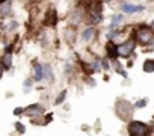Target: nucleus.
<instances>
[{
  "instance_id": "nucleus-1",
  "label": "nucleus",
  "mask_w": 154,
  "mask_h": 136,
  "mask_svg": "<svg viewBox=\"0 0 154 136\" xmlns=\"http://www.w3.org/2000/svg\"><path fill=\"white\" fill-rule=\"evenodd\" d=\"M131 35L134 36L136 42L143 47L154 44V27H151L149 24H145V23L137 24Z\"/></svg>"
},
{
  "instance_id": "nucleus-2",
  "label": "nucleus",
  "mask_w": 154,
  "mask_h": 136,
  "mask_svg": "<svg viewBox=\"0 0 154 136\" xmlns=\"http://www.w3.org/2000/svg\"><path fill=\"white\" fill-rule=\"evenodd\" d=\"M134 110H136V109H134L133 103L128 101V100H125V98H118V100L115 101V113H116V116H118L121 121H124V122H128V121L133 119Z\"/></svg>"
},
{
  "instance_id": "nucleus-3",
  "label": "nucleus",
  "mask_w": 154,
  "mask_h": 136,
  "mask_svg": "<svg viewBox=\"0 0 154 136\" xmlns=\"http://www.w3.org/2000/svg\"><path fill=\"white\" fill-rule=\"evenodd\" d=\"M127 133L128 136H151V127L143 121L131 119L127 122Z\"/></svg>"
},
{
  "instance_id": "nucleus-4",
  "label": "nucleus",
  "mask_w": 154,
  "mask_h": 136,
  "mask_svg": "<svg viewBox=\"0 0 154 136\" xmlns=\"http://www.w3.org/2000/svg\"><path fill=\"white\" fill-rule=\"evenodd\" d=\"M136 45H137V42H136L134 36L131 35L128 39H125L124 42H121V44L116 45V48H118V57H125V59H128V57L131 56V53H134Z\"/></svg>"
},
{
  "instance_id": "nucleus-5",
  "label": "nucleus",
  "mask_w": 154,
  "mask_h": 136,
  "mask_svg": "<svg viewBox=\"0 0 154 136\" xmlns=\"http://www.w3.org/2000/svg\"><path fill=\"white\" fill-rule=\"evenodd\" d=\"M45 112V107L41 104V103H30L27 104L26 107H23V115L24 116H29V118H33V116H38V115H44Z\"/></svg>"
},
{
  "instance_id": "nucleus-6",
  "label": "nucleus",
  "mask_w": 154,
  "mask_h": 136,
  "mask_svg": "<svg viewBox=\"0 0 154 136\" xmlns=\"http://www.w3.org/2000/svg\"><path fill=\"white\" fill-rule=\"evenodd\" d=\"M119 9H121V12L122 14H136V12H142V11H145V6L143 5H133V3H127V2H124V3H121L119 5Z\"/></svg>"
},
{
  "instance_id": "nucleus-7",
  "label": "nucleus",
  "mask_w": 154,
  "mask_h": 136,
  "mask_svg": "<svg viewBox=\"0 0 154 136\" xmlns=\"http://www.w3.org/2000/svg\"><path fill=\"white\" fill-rule=\"evenodd\" d=\"M116 42L115 41H107L106 42V57L109 60H115V59H119L118 57V48H116Z\"/></svg>"
},
{
  "instance_id": "nucleus-8",
  "label": "nucleus",
  "mask_w": 154,
  "mask_h": 136,
  "mask_svg": "<svg viewBox=\"0 0 154 136\" xmlns=\"http://www.w3.org/2000/svg\"><path fill=\"white\" fill-rule=\"evenodd\" d=\"M82 41H85V42H92L94 39H95V36H97V29H95V26H88V27H85L83 30H82Z\"/></svg>"
},
{
  "instance_id": "nucleus-9",
  "label": "nucleus",
  "mask_w": 154,
  "mask_h": 136,
  "mask_svg": "<svg viewBox=\"0 0 154 136\" xmlns=\"http://www.w3.org/2000/svg\"><path fill=\"white\" fill-rule=\"evenodd\" d=\"M57 20H59V17H57V12H56V9H54V8H48V9H47V14H45L44 24L54 27V26L57 24Z\"/></svg>"
},
{
  "instance_id": "nucleus-10",
  "label": "nucleus",
  "mask_w": 154,
  "mask_h": 136,
  "mask_svg": "<svg viewBox=\"0 0 154 136\" xmlns=\"http://www.w3.org/2000/svg\"><path fill=\"white\" fill-rule=\"evenodd\" d=\"M42 76H44V79L47 80V83L48 85H53L54 83V71H53V66L50 65V63H44L42 65Z\"/></svg>"
},
{
  "instance_id": "nucleus-11",
  "label": "nucleus",
  "mask_w": 154,
  "mask_h": 136,
  "mask_svg": "<svg viewBox=\"0 0 154 136\" xmlns=\"http://www.w3.org/2000/svg\"><path fill=\"white\" fill-rule=\"evenodd\" d=\"M63 38L68 44H74L75 42V38H77V29L75 26H68L63 32Z\"/></svg>"
},
{
  "instance_id": "nucleus-12",
  "label": "nucleus",
  "mask_w": 154,
  "mask_h": 136,
  "mask_svg": "<svg viewBox=\"0 0 154 136\" xmlns=\"http://www.w3.org/2000/svg\"><path fill=\"white\" fill-rule=\"evenodd\" d=\"M12 0H6L5 3L0 5V20H5L8 17H11L12 14V5H11Z\"/></svg>"
},
{
  "instance_id": "nucleus-13",
  "label": "nucleus",
  "mask_w": 154,
  "mask_h": 136,
  "mask_svg": "<svg viewBox=\"0 0 154 136\" xmlns=\"http://www.w3.org/2000/svg\"><path fill=\"white\" fill-rule=\"evenodd\" d=\"M32 80L35 83H39L44 80V76H42V65L38 63L36 60H33V76H32Z\"/></svg>"
},
{
  "instance_id": "nucleus-14",
  "label": "nucleus",
  "mask_w": 154,
  "mask_h": 136,
  "mask_svg": "<svg viewBox=\"0 0 154 136\" xmlns=\"http://www.w3.org/2000/svg\"><path fill=\"white\" fill-rule=\"evenodd\" d=\"M0 63L3 65L5 71L11 70V66H12V53H3V56L0 57Z\"/></svg>"
},
{
  "instance_id": "nucleus-15",
  "label": "nucleus",
  "mask_w": 154,
  "mask_h": 136,
  "mask_svg": "<svg viewBox=\"0 0 154 136\" xmlns=\"http://www.w3.org/2000/svg\"><path fill=\"white\" fill-rule=\"evenodd\" d=\"M142 71L146 73V74L154 73V57H148V59L143 60V63H142Z\"/></svg>"
},
{
  "instance_id": "nucleus-16",
  "label": "nucleus",
  "mask_w": 154,
  "mask_h": 136,
  "mask_svg": "<svg viewBox=\"0 0 154 136\" xmlns=\"http://www.w3.org/2000/svg\"><path fill=\"white\" fill-rule=\"evenodd\" d=\"M124 21V14L122 12H119V14H115V15H112V18H110V26H109V29H116L121 23Z\"/></svg>"
},
{
  "instance_id": "nucleus-17",
  "label": "nucleus",
  "mask_w": 154,
  "mask_h": 136,
  "mask_svg": "<svg viewBox=\"0 0 154 136\" xmlns=\"http://www.w3.org/2000/svg\"><path fill=\"white\" fill-rule=\"evenodd\" d=\"M82 17H83V9L82 8L74 9L72 14H71V23H72V26H75L77 23H80L82 21Z\"/></svg>"
},
{
  "instance_id": "nucleus-18",
  "label": "nucleus",
  "mask_w": 154,
  "mask_h": 136,
  "mask_svg": "<svg viewBox=\"0 0 154 136\" xmlns=\"http://www.w3.org/2000/svg\"><path fill=\"white\" fill-rule=\"evenodd\" d=\"M66 95H68V91H66V89H62V91L56 95V98H54L53 104H54V106H60V104H63V103H65V100H66Z\"/></svg>"
},
{
  "instance_id": "nucleus-19",
  "label": "nucleus",
  "mask_w": 154,
  "mask_h": 136,
  "mask_svg": "<svg viewBox=\"0 0 154 136\" xmlns=\"http://www.w3.org/2000/svg\"><path fill=\"white\" fill-rule=\"evenodd\" d=\"M32 124L33 125H38V127H44L45 125V119H44V115H38V116H33L30 118Z\"/></svg>"
},
{
  "instance_id": "nucleus-20",
  "label": "nucleus",
  "mask_w": 154,
  "mask_h": 136,
  "mask_svg": "<svg viewBox=\"0 0 154 136\" xmlns=\"http://www.w3.org/2000/svg\"><path fill=\"white\" fill-rule=\"evenodd\" d=\"M91 66H92L94 74H95V73H100V71H101V60H100V57H95V59L91 62Z\"/></svg>"
},
{
  "instance_id": "nucleus-21",
  "label": "nucleus",
  "mask_w": 154,
  "mask_h": 136,
  "mask_svg": "<svg viewBox=\"0 0 154 136\" xmlns=\"http://www.w3.org/2000/svg\"><path fill=\"white\" fill-rule=\"evenodd\" d=\"M15 131H17L18 134H24V133H26V124H24L23 121H17V122H15Z\"/></svg>"
},
{
  "instance_id": "nucleus-22",
  "label": "nucleus",
  "mask_w": 154,
  "mask_h": 136,
  "mask_svg": "<svg viewBox=\"0 0 154 136\" xmlns=\"http://www.w3.org/2000/svg\"><path fill=\"white\" fill-rule=\"evenodd\" d=\"M146 104H148V98H139L136 103H133L134 109H143L146 107Z\"/></svg>"
},
{
  "instance_id": "nucleus-23",
  "label": "nucleus",
  "mask_w": 154,
  "mask_h": 136,
  "mask_svg": "<svg viewBox=\"0 0 154 136\" xmlns=\"http://www.w3.org/2000/svg\"><path fill=\"white\" fill-rule=\"evenodd\" d=\"M100 60H101V70H104V71H109L110 68H112V66H110V60H109L107 57H101Z\"/></svg>"
},
{
  "instance_id": "nucleus-24",
  "label": "nucleus",
  "mask_w": 154,
  "mask_h": 136,
  "mask_svg": "<svg viewBox=\"0 0 154 136\" xmlns=\"http://www.w3.org/2000/svg\"><path fill=\"white\" fill-rule=\"evenodd\" d=\"M72 70H74L72 63H71V62H66V65H65V74H66V76H69V74L72 73Z\"/></svg>"
},
{
  "instance_id": "nucleus-25",
  "label": "nucleus",
  "mask_w": 154,
  "mask_h": 136,
  "mask_svg": "<svg viewBox=\"0 0 154 136\" xmlns=\"http://www.w3.org/2000/svg\"><path fill=\"white\" fill-rule=\"evenodd\" d=\"M32 85H33V80H32V77H30V79H26V80L23 82V86H24V89H32Z\"/></svg>"
},
{
  "instance_id": "nucleus-26",
  "label": "nucleus",
  "mask_w": 154,
  "mask_h": 136,
  "mask_svg": "<svg viewBox=\"0 0 154 136\" xmlns=\"http://www.w3.org/2000/svg\"><path fill=\"white\" fill-rule=\"evenodd\" d=\"M12 113H14L15 116H21V115H23V106H17V107L12 110Z\"/></svg>"
},
{
  "instance_id": "nucleus-27",
  "label": "nucleus",
  "mask_w": 154,
  "mask_h": 136,
  "mask_svg": "<svg viewBox=\"0 0 154 136\" xmlns=\"http://www.w3.org/2000/svg\"><path fill=\"white\" fill-rule=\"evenodd\" d=\"M6 27H8V30H15V29L18 27V23H17L15 20H12V21H11V23H9Z\"/></svg>"
},
{
  "instance_id": "nucleus-28",
  "label": "nucleus",
  "mask_w": 154,
  "mask_h": 136,
  "mask_svg": "<svg viewBox=\"0 0 154 136\" xmlns=\"http://www.w3.org/2000/svg\"><path fill=\"white\" fill-rule=\"evenodd\" d=\"M44 119H45V125H47V124H50V122L53 121V112H48V115H45V113H44Z\"/></svg>"
},
{
  "instance_id": "nucleus-29",
  "label": "nucleus",
  "mask_w": 154,
  "mask_h": 136,
  "mask_svg": "<svg viewBox=\"0 0 154 136\" xmlns=\"http://www.w3.org/2000/svg\"><path fill=\"white\" fill-rule=\"evenodd\" d=\"M3 74H5V68H3V65L0 63V79L3 77Z\"/></svg>"
},
{
  "instance_id": "nucleus-30",
  "label": "nucleus",
  "mask_w": 154,
  "mask_h": 136,
  "mask_svg": "<svg viewBox=\"0 0 154 136\" xmlns=\"http://www.w3.org/2000/svg\"><path fill=\"white\" fill-rule=\"evenodd\" d=\"M6 2V0H0V5H2V3H5Z\"/></svg>"
},
{
  "instance_id": "nucleus-31",
  "label": "nucleus",
  "mask_w": 154,
  "mask_h": 136,
  "mask_svg": "<svg viewBox=\"0 0 154 136\" xmlns=\"http://www.w3.org/2000/svg\"><path fill=\"white\" fill-rule=\"evenodd\" d=\"M152 121H154V116H152Z\"/></svg>"
}]
</instances>
